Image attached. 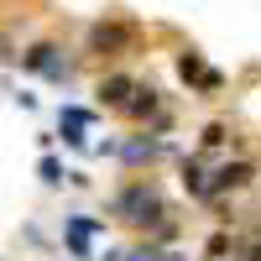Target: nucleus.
<instances>
[{
	"mask_svg": "<svg viewBox=\"0 0 261 261\" xmlns=\"http://www.w3.org/2000/svg\"><path fill=\"white\" fill-rule=\"evenodd\" d=\"M94 235H99V220H89V214H73L68 225H63V241H68V251L84 261L89 256V246H94Z\"/></svg>",
	"mask_w": 261,
	"mask_h": 261,
	"instance_id": "1",
	"label": "nucleus"
}]
</instances>
